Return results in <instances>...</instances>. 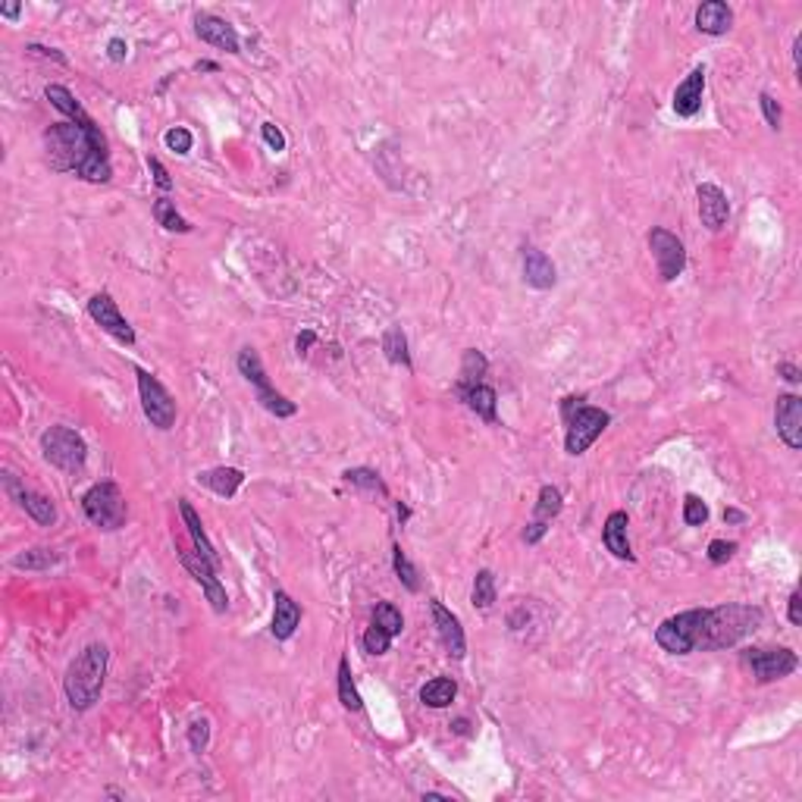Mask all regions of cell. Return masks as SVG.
I'll return each mask as SVG.
<instances>
[{
    "label": "cell",
    "mask_w": 802,
    "mask_h": 802,
    "mask_svg": "<svg viewBox=\"0 0 802 802\" xmlns=\"http://www.w3.org/2000/svg\"><path fill=\"white\" fill-rule=\"evenodd\" d=\"M486 370H489V360L483 358L476 348H467L464 358H461V379H458V392L470 389V385H480L483 376H486Z\"/></svg>",
    "instance_id": "cell-30"
},
{
    "label": "cell",
    "mask_w": 802,
    "mask_h": 802,
    "mask_svg": "<svg viewBox=\"0 0 802 802\" xmlns=\"http://www.w3.org/2000/svg\"><path fill=\"white\" fill-rule=\"evenodd\" d=\"M103 677H107V646L103 642H91L66 667V677H63L66 702L76 712H88L101 699Z\"/></svg>",
    "instance_id": "cell-3"
},
{
    "label": "cell",
    "mask_w": 802,
    "mask_h": 802,
    "mask_svg": "<svg viewBox=\"0 0 802 802\" xmlns=\"http://www.w3.org/2000/svg\"><path fill=\"white\" fill-rule=\"evenodd\" d=\"M41 451H45V458L54 467L66 470V474H79L85 467V461H88V445L70 426H51V430H45Z\"/></svg>",
    "instance_id": "cell-7"
},
{
    "label": "cell",
    "mask_w": 802,
    "mask_h": 802,
    "mask_svg": "<svg viewBox=\"0 0 802 802\" xmlns=\"http://www.w3.org/2000/svg\"><path fill=\"white\" fill-rule=\"evenodd\" d=\"M458 696V683L451 681V677H433L430 683H426L424 690H420V702L430 708H445L451 706Z\"/></svg>",
    "instance_id": "cell-29"
},
{
    "label": "cell",
    "mask_w": 802,
    "mask_h": 802,
    "mask_svg": "<svg viewBox=\"0 0 802 802\" xmlns=\"http://www.w3.org/2000/svg\"><path fill=\"white\" fill-rule=\"evenodd\" d=\"M20 13H22L20 4H4V7H0V16H4V20H20Z\"/></svg>",
    "instance_id": "cell-51"
},
{
    "label": "cell",
    "mask_w": 802,
    "mask_h": 802,
    "mask_svg": "<svg viewBox=\"0 0 802 802\" xmlns=\"http://www.w3.org/2000/svg\"><path fill=\"white\" fill-rule=\"evenodd\" d=\"M561 508H565V501H561L558 489H555V486H542L540 489V501H536V511H533V520L526 524V530H524V542H526V546H536V542L546 536L549 524L558 517Z\"/></svg>",
    "instance_id": "cell-16"
},
{
    "label": "cell",
    "mask_w": 802,
    "mask_h": 802,
    "mask_svg": "<svg viewBox=\"0 0 802 802\" xmlns=\"http://www.w3.org/2000/svg\"><path fill=\"white\" fill-rule=\"evenodd\" d=\"M392 640H395V636L385 633L379 624H370L360 642H364V652L367 655H385V652H389V646H392Z\"/></svg>",
    "instance_id": "cell-38"
},
{
    "label": "cell",
    "mask_w": 802,
    "mask_h": 802,
    "mask_svg": "<svg viewBox=\"0 0 802 802\" xmlns=\"http://www.w3.org/2000/svg\"><path fill=\"white\" fill-rule=\"evenodd\" d=\"M777 373H781V376L787 379V383H799V379H802L799 367H796V364H787V360H783V364H777Z\"/></svg>",
    "instance_id": "cell-48"
},
{
    "label": "cell",
    "mask_w": 802,
    "mask_h": 802,
    "mask_svg": "<svg viewBox=\"0 0 802 802\" xmlns=\"http://www.w3.org/2000/svg\"><path fill=\"white\" fill-rule=\"evenodd\" d=\"M148 169H151V176H154L157 188H163V192H169V188H173V179H169L167 167H163L157 157H148Z\"/></svg>",
    "instance_id": "cell-45"
},
{
    "label": "cell",
    "mask_w": 802,
    "mask_h": 802,
    "mask_svg": "<svg viewBox=\"0 0 802 802\" xmlns=\"http://www.w3.org/2000/svg\"><path fill=\"white\" fill-rule=\"evenodd\" d=\"M163 145H167V148L173 151V154L186 157L188 151H192L194 138H192V132H188L186 126H173V128H169V132H167V136H163Z\"/></svg>",
    "instance_id": "cell-39"
},
{
    "label": "cell",
    "mask_w": 802,
    "mask_h": 802,
    "mask_svg": "<svg viewBox=\"0 0 802 802\" xmlns=\"http://www.w3.org/2000/svg\"><path fill=\"white\" fill-rule=\"evenodd\" d=\"M194 70H198V72H217L219 66H217V63H207V60H204V63H198V66H194Z\"/></svg>",
    "instance_id": "cell-54"
},
{
    "label": "cell",
    "mask_w": 802,
    "mask_h": 802,
    "mask_svg": "<svg viewBox=\"0 0 802 802\" xmlns=\"http://www.w3.org/2000/svg\"><path fill=\"white\" fill-rule=\"evenodd\" d=\"M82 511H85V517H88L95 526H101V530H120V526H126V514H128L120 486L110 480L95 483V486L82 495Z\"/></svg>",
    "instance_id": "cell-6"
},
{
    "label": "cell",
    "mask_w": 802,
    "mask_h": 802,
    "mask_svg": "<svg viewBox=\"0 0 802 802\" xmlns=\"http://www.w3.org/2000/svg\"><path fill=\"white\" fill-rule=\"evenodd\" d=\"M696 198H699L702 226H708L712 232L724 229L727 217H731V201H727V194L721 192L718 186H712V182H702V186L696 188Z\"/></svg>",
    "instance_id": "cell-19"
},
{
    "label": "cell",
    "mask_w": 802,
    "mask_h": 802,
    "mask_svg": "<svg viewBox=\"0 0 802 802\" xmlns=\"http://www.w3.org/2000/svg\"><path fill=\"white\" fill-rule=\"evenodd\" d=\"M470 602H474V608L486 611L495 605V574L492 571H476V580H474V592H470Z\"/></svg>",
    "instance_id": "cell-35"
},
{
    "label": "cell",
    "mask_w": 802,
    "mask_h": 802,
    "mask_svg": "<svg viewBox=\"0 0 802 802\" xmlns=\"http://www.w3.org/2000/svg\"><path fill=\"white\" fill-rule=\"evenodd\" d=\"M758 103H762L765 122H768V126L777 132V128H781V122H783V110H781V103H777L771 95H758Z\"/></svg>",
    "instance_id": "cell-42"
},
{
    "label": "cell",
    "mask_w": 802,
    "mask_h": 802,
    "mask_svg": "<svg viewBox=\"0 0 802 802\" xmlns=\"http://www.w3.org/2000/svg\"><path fill=\"white\" fill-rule=\"evenodd\" d=\"M724 520H727V524H743L746 514H743V511H737V508H727V511H724Z\"/></svg>",
    "instance_id": "cell-52"
},
{
    "label": "cell",
    "mask_w": 802,
    "mask_h": 802,
    "mask_svg": "<svg viewBox=\"0 0 802 802\" xmlns=\"http://www.w3.org/2000/svg\"><path fill=\"white\" fill-rule=\"evenodd\" d=\"M774 426L777 436L787 449L799 451L802 449V398L793 395V392H783L777 395L774 405Z\"/></svg>",
    "instance_id": "cell-14"
},
{
    "label": "cell",
    "mask_w": 802,
    "mask_h": 802,
    "mask_svg": "<svg viewBox=\"0 0 802 802\" xmlns=\"http://www.w3.org/2000/svg\"><path fill=\"white\" fill-rule=\"evenodd\" d=\"M29 51L32 54H38V57H51V60H57V63H63L66 66V57L60 51H54V47H41V45H29Z\"/></svg>",
    "instance_id": "cell-49"
},
{
    "label": "cell",
    "mask_w": 802,
    "mask_h": 802,
    "mask_svg": "<svg viewBox=\"0 0 802 802\" xmlns=\"http://www.w3.org/2000/svg\"><path fill=\"white\" fill-rule=\"evenodd\" d=\"M733 26V10L721 0H706L699 10H696V29L706 35H727Z\"/></svg>",
    "instance_id": "cell-24"
},
{
    "label": "cell",
    "mask_w": 802,
    "mask_h": 802,
    "mask_svg": "<svg viewBox=\"0 0 802 802\" xmlns=\"http://www.w3.org/2000/svg\"><path fill=\"white\" fill-rule=\"evenodd\" d=\"M373 624H379L389 636H398L401 630H405V617H401V611H398L392 602H379L376 608H373Z\"/></svg>",
    "instance_id": "cell-37"
},
{
    "label": "cell",
    "mask_w": 802,
    "mask_h": 802,
    "mask_svg": "<svg viewBox=\"0 0 802 802\" xmlns=\"http://www.w3.org/2000/svg\"><path fill=\"white\" fill-rule=\"evenodd\" d=\"M88 317L103 329V333L113 335L116 342H122V345H136V329L128 327V320L120 314V308H116V302L107 295V292H97V295L91 298Z\"/></svg>",
    "instance_id": "cell-13"
},
{
    "label": "cell",
    "mask_w": 802,
    "mask_h": 802,
    "mask_svg": "<svg viewBox=\"0 0 802 802\" xmlns=\"http://www.w3.org/2000/svg\"><path fill=\"white\" fill-rule=\"evenodd\" d=\"M649 251H652L658 277L665 279V283H674V279L687 270V248H683V242L674 236V232L655 226V229L649 232Z\"/></svg>",
    "instance_id": "cell-12"
},
{
    "label": "cell",
    "mask_w": 802,
    "mask_h": 802,
    "mask_svg": "<svg viewBox=\"0 0 802 802\" xmlns=\"http://www.w3.org/2000/svg\"><path fill=\"white\" fill-rule=\"evenodd\" d=\"M198 483L211 489L213 495H219V499H232L238 492V486L244 483V474L238 467H211V470H201Z\"/></svg>",
    "instance_id": "cell-25"
},
{
    "label": "cell",
    "mask_w": 802,
    "mask_h": 802,
    "mask_svg": "<svg viewBox=\"0 0 802 802\" xmlns=\"http://www.w3.org/2000/svg\"><path fill=\"white\" fill-rule=\"evenodd\" d=\"M702 91H706V70L696 66L687 79L674 88V113L683 116V120H693L696 113L702 110Z\"/></svg>",
    "instance_id": "cell-21"
},
{
    "label": "cell",
    "mask_w": 802,
    "mask_h": 802,
    "mask_svg": "<svg viewBox=\"0 0 802 802\" xmlns=\"http://www.w3.org/2000/svg\"><path fill=\"white\" fill-rule=\"evenodd\" d=\"M136 376H138V398H142L145 418H148L151 426H157V430H173L176 401L167 392V385H163L154 373L145 370V367H136Z\"/></svg>",
    "instance_id": "cell-10"
},
{
    "label": "cell",
    "mask_w": 802,
    "mask_h": 802,
    "mask_svg": "<svg viewBox=\"0 0 802 802\" xmlns=\"http://www.w3.org/2000/svg\"><path fill=\"white\" fill-rule=\"evenodd\" d=\"M107 54H110V60H113V63H122V60H126V54H128V45L122 38H113L107 45Z\"/></svg>",
    "instance_id": "cell-46"
},
{
    "label": "cell",
    "mask_w": 802,
    "mask_h": 802,
    "mask_svg": "<svg viewBox=\"0 0 802 802\" xmlns=\"http://www.w3.org/2000/svg\"><path fill=\"white\" fill-rule=\"evenodd\" d=\"M273 627L270 633L277 636V640H292V633L298 630V624H302V608H298V602L289 596L285 590H277V596H273Z\"/></svg>",
    "instance_id": "cell-23"
},
{
    "label": "cell",
    "mask_w": 802,
    "mask_h": 802,
    "mask_svg": "<svg viewBox=\"0 0 802 802\" xmlns=\"http://www.w3.org/2000/svg\"><path fill=\"white\" fill-rule=\"evenodd\" d=\"M314 339H317V335L310 333V329H304V333L298 335V342H295V345H298V354H302V351H308V348L314 345Z\"/></svg>",
    "instance_id": "cell-50"
},
{
    "label": "cell",
    "mask_w": 802,
    "mask_h": 802,
    "mask_svg": "<svg viewBox=\"0 0 802 802\" xmlns=\"http://www.w3.org/2000/svg\"><path fill=\"white\" fill-rule=\"evenodd\" d=\"M54 565H60V555L54 549H29L13 558L16 571H51Z\"/></svg>",
    "instance_id": "cell-32"
},
{
    "label": "cell",
    "mask_w": 802,
    "mask_h": 802,
    "mask_svg": "<svg viewBox=\"0 0 802 802\" xmlns=\"http://www.w3.org/2000/svg\"><path fill=\"white\" fill-rule=\"evenodd\" d=\"M194 35H198L204 45H213L226 54H242L236 26H229V22L219 20V16H213V13H194Z\"/></svg>",
    "instance_id": "cell-17"
},
{
    "label": "cell",
    "mask_w": 802,
    "mask_h": 802,
    "mask_svg": "<svg viewBox=\"0 0 802 802\" xmlns=\"http://www.w3.org/2000/svg\"><path fill=\"white\" fill-rule=\"evenodd\" d=\"M4 489H7L10 499H13L16 505H20L22 511H26L29 517L35 520V524L51 526L54 520H57V508H54V501L47 499V495L35 492V489H26L13 474H4Z\"/></svg>",
    "instance_id": "cell-15"
},
{
    "label": "cell",
    "mask_w": 802,
    "mask_h": 802,
    "mask_svg": "<svg viewBox=\"0 0 802 802\" xmlns=\"http://www.w3.org/2000/svg\"><path fill=\"white\" fill-rule=\"evenodd\" d=\"M524 283L530 285V289H540V292L552 289V285L558 283V270H555L552 257H549L546 251L533 248V244L524 248Z\"/></svg>",
    "instance_id": "cell-20"
},
{
    "label": "cell",
    "mask_w": 802,
    "mask_h": 802,
    "mask_svg": "<svg viewBox=\"0 0 802 802\" xmlns=\"http://www.w3.org/2000/svg\"><path fill=\"white\" fill-rule=\"evenodd\" d=\"M561 418L567 424V436H565V449L567 455H583L592 442L605 433V426L611 424V414L602 411V408L586 405L583 398H565L561 401Z\"/></svg>",
    "instance_id": "cell-4"
},
{
    "label": "cell",
    "mask_w": 802,
    "mask_h": 802,
    "mask_svg": "<svg viewBox=\"0 0 802 802\" xmlns=\"http://www.w3.org/2000/svg\"><path fill=\"white\" fill-rule=\"evenodd\" d=\"M683 520H687L690 526H702L708 520V505L699 499V495H687V499H683Z\"/></svg>",
    "instance_id": "cell-40"
},
{
    "label": "cell",
    "mask_w": 802,
    "mask_h": 802,
    "mask_svg": "<svg viewBox=\"0 0 802 802\" xmlns=\"http://www.w3.org/2000/svg\"><path fill=\"white\" fill-rule=\"evenodd\" d=\"M342 480H345L351 489H358V492H364V495H373V499H379V501L389 499V489H385L383 476H379L376 470H370V467H351V470H345V474H342Z\"/></svg>",
    "instance_id": "cell-28"
},
{
    "label": "cell",
    "mask_w": 802,
    "mask_h": 802,
    "mask_svg": "<svg viewBox=\"0 0 802 802\" xmlns=\"http://www.w3.org/2000/svg\"><path fill=\"white\" fill-rule=\"evenodd\" d=\"M743 665L749 667L758 683H771L793 674L796 667H799V658H796L793 649L768 646V649H749V652H743Z\"/></svg>",
    "instance_id": "cell-11"
},
{
    "label": "cell",
    "mask_w": 802,
    "mask_h": 802,
    "mask_svg": "<svg viewBox=\"0 0 802 802\" xmlns=\"http://www.w3.org/2000/svg\"><path fill=\"white\" fill-rule=\"evenodd\" d=\"M451 731H455L458 737H467V733H470V721L467 718H458L455 724H451Z\"/></svg>",
    "instance_id": "cell-53"
},
{
    "label": "cell",
    "mask_w": 802,
    "mask_h": 802,
    "mask_svg": "<svg viewBox=\"0 0 802 802\" xmlns=\"http://www.w3.org/2000/svg\"><path fill=\"white\" fill-rule=\"evenodd\" d=\"M383 351L385 358H389V364H398V367H405V370H411V354H408V339L405 333L398 327L385 329L383 333Z\"/></svg>",
    "instance_id": "cell-31"
},
{
    "label": "cell",
    "mask_w": 802,
    "mask_h": 802,
    "mask_svg": "<svg viewBox=\"0 0 802 802\" xmlns=\"http://www.w3.org/2000/svg\"><path fill=\"white\" fill-rule=\"evenodd\" d=\"M207 740H211V724L204 718L192 721V727H188V746H192V752H204Z\"/></svg>",
    "instance_id": "cell-41"
},
{
    "label": "cell",
    "mask_w": 802,
    "mask_h": 802,
    "mask_svg": "<svg viewBox=\"0 0 802 802\" xmlns=\"http://www.w3.org/2000/svg\"><path fill=\"white\" fill-rule=\"evenodd\" d=\"M339 702L348 708V712H360V708H364L358 687H354V681H351V665H348V658H339Z\"/></svg>",
    "instance_id": "cell-34"
},
{
    "label": "cell",
    "mask_w": 802,
    "mask_h": 802,
    "mask_svg": "<svg viewBox=\"0 0 802 802\" xmlns=\"http://www.w3.org/2000/svg\"><path fill=\"white\" fill-rule=\"evenodd\" d=\"M45 97L66 116V122H54L41 136L47 167L54 173H76L79 179L95 182V186L110 182L113 167H110L107 138L97 128V122L85 113V107L63 85H47Z\"/></svg>",
    "instance_id": "cell-1"
},
{
    "label": "cell",
    "mask_w": 802,
    "mask_h": 802,
    "mask_svg": "<svg viewBox=\"0 0 802 802\" xmlns=\"http://www.w3.org/2000/svg\"><path fill=\"white\" fill-rule=\"evenodd\" d=\"M458 395L467 401V408L476 414V418H483L486 424H495L499 420V414H495V405H499V395H495L492 385L480 383V385H470V389L458 392Z\"/></svg>",
    "instance_id": "cell-27"
},
{
    "label": "cell",
    "mask_w": 802,
    "mask_h": 802,
    "mask_svg": "<svg viewBox=\"0 0 802 802\" xmlns=\"http://www.w3.org/2000/svg\"><path fill=\"white\" fill-rule=\"evenodd\" d=\"M176 555H179V561L186 565V571L194 577V583L204 590L211 608L217 611V615H226V611H229V596H226V586L219 583L217 567H213L211 561H207L204 555L194 549V542L192 546H186L182 540H176Z\"/></svg>",
    "instance_id": "cell-9"
},
{
    "label": "cell",
    "mask_w": 802,
    "mask_h": 802,
    "mask_svg": "<svg viewBox=\"0 0 802 802\" xmlns=\"http://www.w3.org/2000/svg\"><path fill=\"white\" fill-rule=\"evenodd\" d=\"M627 526H630L627 511H611V514H608V520H605V526H602V542H605V549H608V552L615 555V558H621V561H636L633 549H630Z\"/></svg>",
    "instance_id": "cell-22"
},
{
    "label": "cell",
    "mask_w": 802,
    "mask_h": 802,
    "mask_svg": "<svg viewBox=\"0 0 802 802\" xmlns=\"http://www.w3.org/2000/svg\"><path fill=\"white\" fill-rule=\"evenodd\" d=\"M762 617H765L762 608H752V605H721V608H706L696 649L715 652V649L737 646L740 640L756 633Z\"/></svg>",
    "instance_id": "cell-2"
},
{
    "label": "cell",
    "mask_w": 802,
    "mask_h": 802,
    "mask_svg": "<svg viewBox=\"0 0 802 802\" xmlns=\"http://www.w3.org/2000/svg\"><path fill=\"white\" fill-rule=\"evenodd\" d=\"M790 624H796V627L802 624V596L799 592L790 596Z\"/></svg>",
    "instance_id": "cell-47"
},
{
    "label": "cell",
    "mask_w": 802,
    "mask_h": 802,
    "mask_svg": "<svg viewBox=\"0 0 802 802\" xmlns=\"http://www.w3.org/2000/svg\"><path fill=\"white\" fill-rule=\"evenodd\" d=\"M702 617H706V608H690L681 611V615L667 617V621L658 624L655 630V642H658L665 652L671 655H690L696 652V640H699V627Z\"/></svg>",
    "instance_id": "cell-8"
},
{
    "label": "cell",
    "mask_w": 802,
    "mask_h": 802,
    "mask_svg": "<svg viewBox=\"0 0 802 802\" xmlns=\"http://www.w3.org/2000/svg\"><path fill=\"white\" fill-rule=\"evenodd\" d=\"M392 567H395V577L405 583L408 592H420V580H418V567L408 561V555L401 552V546L392 549Z\"/></svg>",
    "instance_id": "cell-36"
},
{
    "label": "cell",
    "mask_w": 802,
    "mask_h": 802,
    "mask_svg": "<svg viewBox=\"0 0 802 802\" xmlns=\"http://www.w3.org/2000/svg\"><path fill=\"white\" fill-rule=\"evenodd\" d=\"M733 552H737V542H724V540L708 542V561H712V565H724V561H731Z\"/></svg>",
    "instance_id": "cell-43"
},
{
    "label": "cell",
    "mask_w": 802,
    "mask_h": 802,
    "mask_svg": "<svg viewBox=\"0 0 802 802\" xmlns=\"http://www.w3.org/2000/svg\"><path fill=\"white\" fill-rule=\"evenodd\" d=\"M260 136H263V142L270 145L273 151H285V136H283V132H279L277 122H263V126H260Z\"/></svg>",
    "instance_id": "cell-44"
},
{
    "label": "cell",
    "mask_w": 802,
    "mask_h": 802,
    "mask_svg": "<svg viewBox=\"0 0 802 802\" xmlns=\"http://www.w3.org/2000/svg\"><path fill=\"white\" fill-rule=\"evenodd\" d=\"M154 219L167 232H182V236H186V232H192V223H188V219L182 217L179 211H176V204L169 198H157L154 201Z\"/></svg>",
    "instance_id": "cell-33"
},
{
    "label": "cell",
    "mask_w": 802,
    "mask_h": 802,
    "mask_svg": "<svg viewBox=\"0 0 802 802\" xmlns=\"http://www.w3.org/2000/svg\"><path fill=\"white\" fill-rule=\"evenodd\" d=\"M430 608H433V624H436L439 640H442L445 652H449L451 658H464V652H467V640H464V630H461L458 615H451V611L445 608L439 599H433Z\"/></svg>",
    "instance_id": "cell-18"
},
{
    "label": "cell",
    "mask_w": 802,
    "mask_h": 802,
    "mask_svg": "<svg viewBox=\"0 0 802 802\" xmlns=\"http://www.w3.org/2000/svg\"><path fill=\"white\" fill-rule=\"evenodd\" d=\"M236 364H238V373L254 385L257 401H260L263 411H270L273 418H295L298 405L289 401L283 392H277V385L270 383V376H267V370H263V360H260V354H257V348H251V345L242 348Z\"/></svg>",
    "instance_id": "cell-5"
},
{
    "label": "cell",
    "mask_w": 802,
    "mask_h": 802,
    "mask_svg": "<svg viewBox=\"0 0 802 802\" xmlns=\"http://www.w3.org/2000/svg\"><path fill=\"white\" fill-rule=\"evenodd\" d=\"M179 514H182V520H186V530H188V536H192L194 549H198V552L204 555V558L211 561L213 567H219V555H217V549L211 546V540H207L204 524H201L198 511H194V508L188 505L186 499H182V501H179Z\"/></svg>",
    "instance_id": "cell-26"
}]
</instances>
